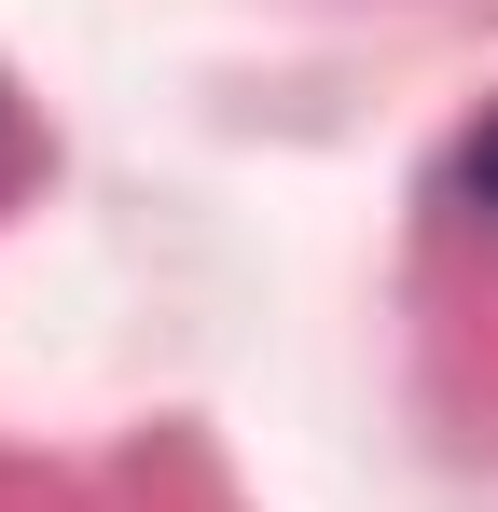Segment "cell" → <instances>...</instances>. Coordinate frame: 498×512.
Returning <instances> with one entry per match:
<instances>
[{"instance_id":"obj_1","label":"cell","mask_w":498,"mask_h":512,"mask_svg":"<svg viewBox=\"0 0 498 512\" xmlns=\"http://www.w3.org/2000/svg\"><path fill=\"white\" fill-rule=\"evenodd\" d=\"M457 194H471V208H485V222H498V111H485V125H471V139H457Z\"/></svg>"}]
</instances>
